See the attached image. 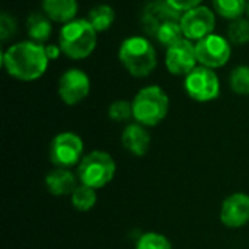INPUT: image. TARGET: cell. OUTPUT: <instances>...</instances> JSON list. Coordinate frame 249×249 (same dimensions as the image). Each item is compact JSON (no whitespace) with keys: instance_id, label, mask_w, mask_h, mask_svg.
<instances>
[{"instance_id":"obj_1","label":"cell","mask_w":249,"mask_h":249,"mask_svg":"<svg viewBox=\"0 0 249 249\" xmlns=\"http://www.w3.org/2000/svg\"><path fill=\"white\" fill-rule=\"evenodd\" d=\"M1 66L10 77L19 82H35L48 70L50 58L44 44L26 39L3 50Z\"/></svg>"},{"instance_id":"obj_3","label":"cell","mask_w":249,"mask_h":249,"mask_svg":"<svg viewBox=\"0 0 249 249\" xmlns=\"http://www.w3.org/2000/svg\"><path fill=\"white\" fill-rule=\"evenodd\" d=\"M98 32L85 19L76 18L74 20L61 25L58 32V45L63 55L70 60H85L96 48Z\"/></svg>"},{"instance_id":"obj_15","label":"cell","mask_w":249,"mask_h":249,"mask_svg":"<svg viewBox=\"0 0 249 249\" xmlns=\"http://www.w3.org/2000/svg\"><path fill=\"white\" fill-rule=\"evenodd\" d=\"M77 174H73L69 168H53L45 175V187L50 194L57 197L71 196L79 187Z\"/></svg>"},{"instance_id":"obj_8","label":"cell","mask_w":249,"mask_h":249,"mask_svg":"<svg viewBox=\"0 0 249 249\" xmlns=\"http://www.w3.org/2000/svg\"><path fill=\"white\" fill-rule=\"evenodd\" d=\"M196 53L200 66L216 70L229 63L232 57V44L226 36L212 34L196 42Z\"/></svg>"},{"instance_id":"obj_16","label":"cell","mask_w":249,"mask_h":249,"mask_svg":"<svg viewBox=\"0 0 249 249\" xmlns=\"http://www.w3.org/2000/svg\"><path fill=\"white\" fill-rule=\"evenodd\" d=\"M41 9L51 22L66 25L76 19L79 3L77 0H42Z\"/></svg>"},{"instance_id":"obj_24","label":"cell","mask_w":249,"mask_h":249,"mask_svg":"<svg viewBox=\"0 0 249 249\" xmlns=\"http://www.w3.org/2000/svg\"><path fill=\"white\" fill-rule=\"evenodd\" d=\"M136 249H174V247L165 235L158 232H146L137 239Z\"/></svg>"},{"instance_id":"obj_23","label":"cell","mask_w":249,"mask_h":249,"mask_svg":"<svg viewBox=\"0 0 249 249\" xmlns=\"http://www.w3.org/2000/svg\"><path fill=\"white\" fill-rule=\"evenodd\" d=\"M231 89L241 96H249V66L241 64L236 66L229 76Z\"/></svg>"},{"instance_id":"obj_28","label":"cell","mask_w":249,"mask_h":249,"mask_svg":"<svg viewBox=\"0 0 249 249\" xmlns=\"http://www.w3.org/2000/svg\"><path fill=\"white\" fill-rule=\"evenodd\" d=\"M45 51H47V55H48L50 61L57 60V58L63 54L60 45H55V44H48V45H45Z\"/></svg>"},{"instance_id":"obj_25","label":"cell","mask_w":249,"mask_h":249,"mask_svg":"<svg viewBox=\"0 0 249 249\" xmlns=\"http://www.w3.org/2000/svg\"><path fill=\"white\" fill-rule=\"evenodd\" d=\"M108 117L115 123H127L133 118L131 101L117 99L108 107Z\"/></svg>"},{"instance_id":"obj_4","label":"cell","mask_w":249,"mask_h":249,"mask_svg":"<svg viewBox=\"0 0 249 249\" xmlns=\"http://www.w3.org/2000/svg\"><path fill=\"white\" fill-rule=\"evenodd\" d=\"M169 96L158 85H147L134 95L133 120L144 127H156L169 112Z\"/></svg>"},{"instance_id":"obj_17","label":"cell","mask_w":249,"mask_h":249,"mask_svg":"<svg viewBox=\"0 0 249 249\" xmlns=\"http://www.w3.org/2000/svg\"><path fill=\"white\" fill-rule=\"evenodd\" d=\"M26 32L31 41L45 45L53 32V22L42 10L32 12L26 18Z\"/></svg>"},{"instance_id":"obj_19","label":"cell","mask_w":249,"mask_h":249,"mask_svg":"<svg viewBox=\"0 0 249 249\" xmlns=\"http://www.w3.org/2000/svg\"><path fill=\"white\" fill-rule=\"evenodd\" d=\"M212 3L216 15L231 22L244 18L248 7V0H212Z\"/></svg>"},{"instance_id":"obj_7","label":"cell","mask_w":249,"mask_h":249,"mask_svg":"<svg viewBox=\"0 0 249 249\" xmlns=\"http://www.w3.org/2000/svg\"><path fill=\"white\" fill-rule=\"evenodd\" d=\"M184 89L196 102H212L220 95V80L213 69L198 64L184 77Z\"/></svg>"},{"instance_id":"obj_20","label":"cell","mask_w":249,"mask_h":249,"mask_svg":"<svg viewBox=\"0 0 249 249\" xmlns=\"http://www.w3.org/2000/svg\"><path fill=\"white\" fill-rule=\"evenodd\" d=\"M160 45H163L165 48L174 45L175 42L184 39V32H182V28H181V19H175V20H169L166 23H163L158 32L155 34L153 36Z\"/></svg>"},{"instance_id":"obj_18","label":"cell","mask_w":249,"mask_h":249,"mask_svg":"<svg viewBox=\"0 0 249 249\" xmlns=\"http://www.w3.org/2000/svg\"><path fill=\"white\" fill-rule=\"evenodd\" d=\"M115 10L112 6L109 4H105V3H101V4H96L93 6L89 13H88V20L90 22V25L95 28V31L99 34V32H105L108 31L114 22H115Z\"/></svg>"},{"instance_id":"obj_22","label":"cell","mask_w":249,"mask_h":249,"mask_svg":"<svg viewBox=\"0 0 249 249\" xmlns=\"http://www.w3.org/2000/svg\"><path fill=\"white\" fill-rule=\"evenodd\" d=\"M226 38L229 42L235 47H242L249 44V19L248 18H239L232 22H229Z\"/></svg>"},{"instance_id":"obj_9","label":"cell","mask_w":249,"mask_h":249,"mask_svg":"<svg viewBox=\"0 0 249 249\" xmlns=\"http://www.w3.org/2000/svg\"><path fill=\"white\" fill-rule=\"evenodd\" d=\"M57 93L63 104L74 107L83 102L90 93V79L86 71L70 67L61 73L57 83Z\"/></svg>"},{"instance_id":"obj_14","label":"cell","mask_w":249,"mask_h":249,"mask_svg":"<svg viewBox=\"0 0 249 249\" xmlns=\"http://www.w3.org/2000/svg\"><path fill=\"white\" fill-rule=\"evenodd\" d=\"M152 137L147 131V127L139 123H130L124 127L121 134L123 147L134 156H144L150 149Z\"/></svg>"},{"instance_id":"obj_29","label":"cell","mask_w":249,"mask_h":249,"mask_svg":"<svg viewBox=\"0 0 249 249\" xmlns=\"http://www.w3.org/2000/svg\"><path fill=\"white\" fill-rule=\"evenodd\" d=\"M247 15H248V19H249V0H248V7H247Z\"/></svg>"},{"instance_id":"obj_21","label":"cell","mask_w":249,"mask_h":249,"mask_svg":"<svg viewBox=\"0 0 249 249\" xmlns=\"http://www.w3.org/2000/svg\"><path fill=\"white\" fill-rule=\"evenodd\" d=\"M96 200H98L96 190H93L90 187H86L83 184H79V187L70 196L71 206L77 212H82V213L92 210L95 207V204H96Z\"/></svg>"},{"instance_id":"obj_26","label":"cell","mask_w":249,"mask_h":249,"mask_svg":"<svg viewBox=\"0 0 249 249\" xmlns=\"http://www.w3.org/2000/svg\"><path fill=\"white\" fill-rule=\"evenodd\" d=\"M16 32H18L16 18L7 12H1V15H0V39H1V42H6L10 38H13L16 35Z\"/></svg>"},{"instance_id":"obj_6","label":"cell","mask_w":249,"mask_h":249,"mask_svg":"<svg viewBox=\"0 0 249 249\" xmlns=\"http://www.w3.org/2000/svg\"><path fill=\"white\" fill-rule=\"evenodd\" d=\"M85 144L79 134L73 131H61L53 137L48 149L50 162L55 168L77 166L83 159Z\"/></svg>"},{"instance_id":"obj_5","label":"cell","mask_w":249,"mask_h":249,"mask_svg":"<svg viewBox=\"0 0 249 249\" xmlns=\"http://www.w3.org/2000/svg\"><path fill=\"white\" fill-rule=\"evenodd\" d=\"M79 182L93 190L107 187L117 174V162L104 150H93L83 156L76 169Z\"/></svg>"},{"instance_id":"obj_10","label":"cell","mask_w":249,"mask_h":249,"mask_svg":"<svg viewBox=\"0 0 249 249\" xmlns=\"http://www.w3.org/2000/svg\"><path fill=\"white\" fill-rule=\"evenodd\" d=\"M181 28L184 36L190 41H200L216 29V12L204 4L190 9L181 16Z\"/></svg>"},{"instance_id":"obj_13","label":"cell","mask_w":249,"mask_h":249,"mask_svg":"<svg viewBox=\"0 0 249 249\" xmlns=\"http://www.w3.org/2000/svg\"><path fill=\"white\" fill-rule=\"evenodd\" d=\"M220 222L229 229H239L249 223V196L233 193L225 198L220 207Z\"/></svg>"},{"instance_id":"obj_12","label":"cell","mask_w":249,"mask_h":249,"mask_svg":"<svg viewBox=\"0 0 249 249\" xmlns=\"http://www.w3.org/2000/svg\"><path fill=\"white\" fill-rule=\"evenodd\" d=\"M181 16H182V13L177 12L165 0H153L150 3H147L142 10V16H140L142 29L144 31L146 35L155 36L158 29L163 23H166L169 20L181 19Z\"/></svg>"},{"instance_id":"obj_11","label":"cell","mask_w":249,"mask_h":249,"mask_svg":"<svg viewBox=\"0 0 249 249\" xmlns=\"http://www.w3.org/2000/svg\"><path fill=\"white\" fill-rule=\"evenodd\" d=\"M165 66L171 74L185 77L198 66L196 44L184 38L168 47L165 53Z\"/></svg>"},{"instance_id":"obj_27","label":"cell","mask_w":249,"mask_h":249,"mask_svg":"<svg viewBox=\"0 0 249 249\" xmlns=\"http://www.w3.org/2000/svg\"><path fill=\"white\" fill-rule=\"evenodd\" d=\"M171 7H174L177 12L184 13L190 9H194L201 4L203 0H165Z\"/></svg>"},{"instance_id":"obj_2","label":"cell","mask_w":249,"mask_h":249,"mask_svg":"<svg viewBox=\"0 0 249 249\" xmlns=\"http://www.w3.org/2000/svg\"><path fill=\"white\" fill-rule=\"evenodd\" d=\"M118 60L133 77H147L158 66V53L153 42L143 35L127 36L118 48Z\"/></svg>"}]
</instances>
